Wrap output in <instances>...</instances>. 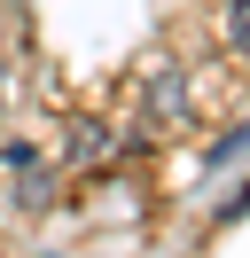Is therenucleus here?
Segmentation results:
<instances>
[{
    "mask_svg": "<svg viewBox=\"0 0 250 258\" xmlns=\"http://www.w3.org/2000/svg\"><path fill=\"white\" fill-rule=\"evenodd\" d=\"M242 149H250V125H234V133H227V141H219V149H211V164H234V157H242Z\"/></svg>",
    "mask_w": 250,
    "mask_h": 258,
    "instance_id": "7ed1b4c3",
    "label": "nucleus"
},
{
    "mask_svg": "<svg viewBox=\"0 0 250 258\" xmlns=\"http://www.w3.org/2000/svg\"><path fill=\"white\" fill-rule=\"evenodd\" d=\"M227 47L250 55V0H227Z\"/></svg>",
    "mask_w": 250,
    "mask_h": 258,
    "instance_id": "f03ea898",
    "label": "nucleus"
},
{
    "mask_svg": "<svg viewBox=\"0 0 250 258\" xmlns=\"http://www.w3.org/2000/svg\"><path fill=\"white\" fill-rule=\"evenodd\" d=\"M0 86H8V63H0Z\"/></svg>",
    "mask_w": 250,
    "mask_h": 258,
    "instance_id": "20e7f679",
    "label": "nucleus"
},
{
    "mask_svg": "<svg viewBox=\"0 0 250 258\" xmlns=\"http://www.w3.org/2000/svg\"><path fill=\"white\" fill-rule=\"evenodd\" d=\"M180 110H188V79H180V63H164L149 79V117L156 125H180Z\"/></svg>",
    "mask_w": 250,
    "mask_h": 258,
    "instance_id": "f257e3e1",
    "label": "nucleus"
}]
</instances>
